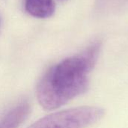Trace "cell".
Returning <instances> with one entry per match:
<instances>
[{"label":"cell","instance_id":"cell-3","mask_svg":"<svg viewBox=\"0 0 128 128\" xmlns=\"http://www.w3.org/2000/svg\"><path fill=\"white\" fill-rule=\"evenodd\" d=\"M30 112L31 106L28 103L16 106L0 120V128H18L28 118Z\"/></svg>","mask_w":128,"mask_h":128},{"label":"cell","instance_id":"cell-4","mask_svg":"<svg viewBox=\"0 0 128 128\" xmlns=\"http://www.w3.org/2000/svg\"><path fill=\"white\" fill-rule=\"evenodd\" d=\"M53 0H25V9L31 16L37 18H48L55 12Z\"/></svg>","mask_w":128,"mask_h":128},{"label":"cell","instance_id":"cell-6","mask_svg":"<svg viewBox=\"0 0 128 128\" xmlns=\"http://www.w3.org/2000/svg\"><path fill=\"white\" fill-rule=\"evenodd\" d=\"M1 23H2V19H1V16H0V26H1Z\"/></svg>","mask_w":128,"mask_h":128},{"label":"cell","instance_id":"cell-2","mask_svg":"<svg viewBox=\"0 0 128 128\" xmlns=\"http://www.w3.org/2000/svg\"><path fill=\"white\" fill-rule=\"evenodd\" d=\"M104 113L100 107L80 106L49 115L28 128H86L100 121Z\"/></svg>","mask_w":128,"mask_h":128},{"label":"cell","instance_id":"cell-5","mask_svg":"<svg viewBox=\"0 0 128 128\" xmlns=\"http://www.w3.org/2000/svg\"><path fill=\"white\" fill-rule=\"evenodd\" d=\"M128 4V0H98V7L104 12H112Z\"/></svg>","mask_w":128,"mask_h":128},{"label":"cell","instance_id":"cell-1","mask_svg":"<svg viewBox=\"0 0 128 128\" xmlns=\"http://www.w3.org/2000/svg\"><path fill=\"white\" fill-rule=\"evenodd\" d=\"M100 50V44L96 42L82 53L51 68L37 88L40 106L46 110H56L85 93L89 87L88 74L94 67Z\"/></svg>","mask_w":128,"mask_h":128}]
</instances>
